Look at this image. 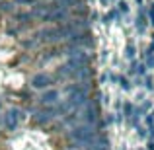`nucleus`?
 <instances>
[{"label": "nucleus", "instance_id": "1", "mask_svg": "<svg viewBox=\"0 0 154 150\" xmlns=\"http://www.w3.org/2000/svg\"><path fill=\"white\" fill-rule=\"evenodd\" d=\"M33 86H37V88L49 86V78H45V76H37V78H33Z\"/></svg>", "mask_w": 154, "mask_h": 150}, {"label": "nucleus", "instance_id": "2", "mask_svg": "<svg viewBox=\"0 0 154 150\" xmlns=\"http://www.w3.org/2000/svg\"><path fill=\"white\" fill-rule=\"evenodd\" d=\"M55 98H57V94H55V92H51V94H47L43 99H45V101H49V103H51V101H55Z\"/></svg>", "mask_w": 154, "mask_h": 150}]
</instances>
